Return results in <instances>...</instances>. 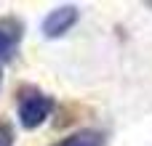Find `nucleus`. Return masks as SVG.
<instances>
[{
	"mask_svg": "<svg viewBox=\"0 0 152 146\" xmlns=\"http://www.w3.org/2000/svg\"><path fill=\"white\" fill-rule=\"evenodd\" d=\"M53 112V98L37 88H24L19 93V125L24 130L40 128Z\"/></svg>",
	"mask_w": 152,
	"mask_h": 146,
	"instance_id": "1",
	"label": "nucleus"
},
{
	"mask_svg": "<svg viewBox=\"0 0 152 146\" xmlns=\"http://www.w3.org/2000/svg\"><path fill=\"white\" fill-rule=\"evenodd\" d=\"M77 19H80L77 5H72V3L56 5V8H51V11L45 13V19H43V24H40V32H43V37H48V40L64 37V35L77 24Z\"/></svg>",
	"mask_w": 152,
	"mask_h": 146,
	"instance_id": "2",
	"label": "nucleus"
},
{
	"mask_svg": "<svg viewBox=\"0 0 152 146\" xmlns=\"http://www.w3.org/2000/svg\"><path fill=\"white\" fill-rule=\"evenodd\" d=\"M21 37H24V24L13 16H5L0 19V64L11 61L21 45Z\"/></svg>",
	"mask_w": 152,
	"mask_h": 146,
	"instance_id": "3",
	"label": "nucleus"
},
{
	"mask_svg": "<svg viewBox=\"0 0 152 146\" xmlns=\"http://www.w3.org/2000/svg\"><path fill=\"white\" fill-rule=\"evenodd\" d=\"M59 146H104V133H99L94 128H86V130H77L69 138H64Z\"/></svg>",
	"mask_w": 152,
	"mask_h": 146,
	"instance_id": "4",
	"label": "nucleus"
},
{
	"mask_svg": "<svg viewBox=\"0 0 152 146\" xmlns=\"http://www.w3.org/2000/svg\"><path fill=\"white\" fill-rule=\"evenodd\" d=\"M13 125L11 122H5V120H0V146H13Z\"/></svg>",
	"mask_w": 152,
	"mask_h": 146,
	"instance_id": "5",
	"label": "nucleus"
},
{
	"mask_svg": "<svg viewBox=\"0 0 152 146\" xmlns=\"http://www.w3.org/2000/svg\"><path fill=\"white\" fill-rule=\"evenodd\" d=\"M0 82H3V69H0Z\"/></svg>",
	"mask_w": 152,
	"mask_h": 146,
	"instance_id": "6",
	"label": "nucleus"
},
{
	"mask_svg": "<svg viewBox=\"0 0 152 146\" xmlns=\"http://www.w3.org/2000/svg\"><path fill=\"white\" fill-rule=\"evenodd\" d=\"M56 146H59V144H56Z\"/></svg>",
	"mask_w": 152,
	"mask_h": 146,
	"instance_id": "7",
	"label": "nucleus"
}]
</instances>
